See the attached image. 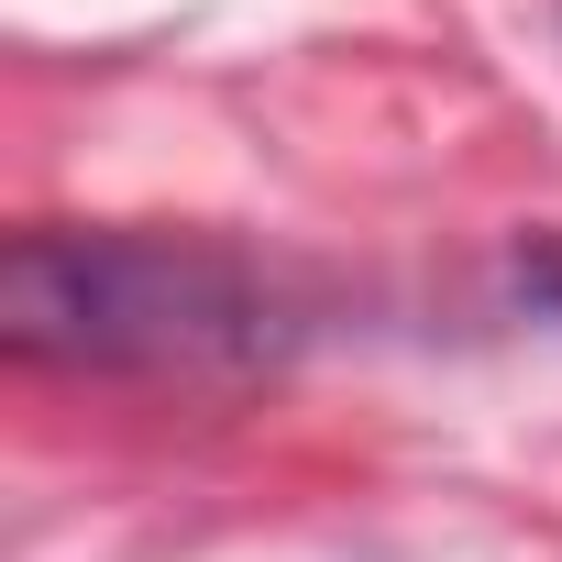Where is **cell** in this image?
Wrapping results in <instances>:
<instances>
[{"label": "cell", "mask_w": 562, "mask_h": 562, "mask_svg": "<svg viewBox=\"0 0 562 562\" xmlns=\"http://www.w3.org/2000/svg\"><path fill=\"white\" fill-rule=\"evenodd\" d=\"M276 288L177 232H12L0 254V342L23 364L100 375H210L276 353Z\"/></svg>", "instance_id": "obj_1"}, {"label": "cell", "mask_w": 562, "mask_h": 562, "mask_svg": "<svg viewBox=\"0 0 562 562\" xmlns=\"http://www.w3.org/2000/svg\"><path fill=\"white\" fill-rule=\"evenodd\" d=\"M529 299L562 310V243H529Z\"/></svg>", "instance_id": "obj_2"}]
</instances>
